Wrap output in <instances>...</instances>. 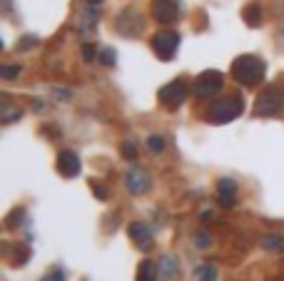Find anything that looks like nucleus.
<instances>
[{
    "instance_id": "obj_1",
    "label": "nucleus",
    "mask_w": 284,
    "mask_h": 281,
    "mask_svg": "<svg viewBox=\"0 0 284 281\" xmlns=\"http://www.w3.org/2000/svg\"><path fill=\"white\" fill-rule=\"evenodd\" d=\"M232 77L244 85V87H252L257 85L262 77H264V60H259L257 55H242L232 63Z\"/></svg>"
},
{
    "instance_id": "obj_2",
    "label": "nucleus",
    "mask_w": 284,
    "mask_h": 281,
    "mask_svg": "<svg viewBox=\"0 0 284 281\" xmlns=\"http://www.w3.org/2000/svg\"><path fill=\"white\" fill-rule=\"evenodd\" d=\"M242 110H244V102H242V97L239 95H229V97H224V100H219V102H212L210 107H207V122H212V125H227V122H232L234 117H239L242 115Z\"/></svg>"
},
{
    "instance_id": "obj_3",
    "label": "nucleus",
    "mask_w": 284,
    "mask_h": 281,
    "mask_svg": "<svg viewBox=\"0 0 284 281\" xmlns=\"http://www.w3.org/2000/svg\"><path fill=\"white\" fill-rule=\"evenodd\" d=\"M284 110V92L279 87H267L257 102H254V115L257 117H277Z\"/></svg>"
},
{
    "instance_id": "obj_4",
    "label": "nucleus",
    "mask_w": 284,
    "mask_h": 281,
    "mask_svg": "<svg viewBox=\"0 0 284 281\" xmlns=\"http://www.w3.org/2000/svg\"><path fill=\"white\" fill-rule=\"evenodd\" d=\"M177 48H180V35L172 33V30H162L152 38V50L157 53L160 60H172Z\"/></svg>"
},
{
    "instance_id": "obj_5",
    "label": "nucleus",
    "mask_w": 284,
    "mask_h": 281,
    "mask_svg": "<svg viewBox=\"0 0 284 281\" xmlns=\"http://www.w3.org/2000/svg\"><path fill=\"white\" fill-rule=\"evenodd\" d=\"M187 85L182 82V80H175V82H170V85H165L162 90H160V102L167 107V110H177L185 100H187Z\"/></svg>"
},
{
    "instance_id": "obj_6",
    "label": "nucleus",
    "mask_w": 284,
    "mask_h": 281,
    "mask_svg": "<svg viewBox=\"0 0 284 281\" xmlns=\"http://www.w3.org/2000/svg\"><path fill=\"white\" fill-rule=\"evenodd\" d=\"M222 90V72L217 70H207L202 72L195 82V95L197 97H212Z\"/></svg>"
},
{
    "instance_id": "obj_7",
    "label": "nucleus",
    "mask_w": 284,
    "mask_h": 281,
    "mask_svg": "<svg viewBox=\"0 0 284 281\" xmlns=\"http://www.w3.org/2000/svg\"><path fill=\"white\" fill-rule=\"evenodd\" d=\"M125 182H127V189H130L135 197L147 194V192H150V187H152V182H150V174H147V172H142V169H130Z\"/></svg>"
},
{
    "instance_id": "obj_8",
    "label": "nucleus",
    "mask_w": 284,
    "mask_h": 281,
    "mask_svg": "<svg viewBox=\"0 0 284 281\" xmlns=\"http://www.w3.org/2000/svg\"><path fill=\"white\" fill-rule=\"evenodd\" d=\"M217 202L224 209H232L237 204V184L232 179H219V184H217Z\"/></svg>"
},
{
    "instance_id": "obj_9",
    "label": "nucleus",
    "mask_w": 284,
    "mask_h": 281,
    "mask_svg": "<svg viewBox=\"0 0 284 281\" xmlns=\"http://www.w3.org/2000/svg\"><path fill=\"white\" fill-rule=\"evenodd\" d=\"M127 231H130V239L140 246L142 251H150V249H152V244H155V241H152V234H150V229H147L142 221H132Z\"/></svg>"
},
{
    "instance_id": "obj_10",
    "label": "nucleus",
    "mask_w": 284,
    "mask_h": 281,
    "mask_svg": "<svg viewBox=\"0 0 284 281\" xmlns=\"http://www.w3.org/2000/svg\"><path fill=\"white\" fill-rule=\"evenodd\" d=\"M58 169H60V174H65V177H77L80 174V157L75 154V152H60V157H58Z\"/></svg>"
},
{
    "instance_id": "obj_11",
    "label": "nucleus",
    "mask_w": 284,
    "mask_h": 281,
    "mask_svg": "<svg viewBox=\"0 0 284 281\" xmlns=\"http://www.w3.org/2000/svg\"><path fill=\"white\" fill-rule=\"evenodd\" d=\"M152 15H155L160 23H172V20L177 18V3H175V0H155Z\"/></svg>"
},
{
    "instance_id": "obj_12",
    "label": "nucleus",
    "mask_w": 284,
    "mask_h": 281,
    "mask_svg": "<svg viewBox=\"0 0 284 281\" xmlns=\"http://www.w3.org/2000/svg\"><path fill=\"white\" fill-rule=\"evenodd\" d=\"M160 274V266L150 259H145L140 266H137V281H155Z\"/></svg>"
},
{
    "instance_id": "obj_13",
    "label": "nucleus",
    "mask_w": 284,
    "mask_h": 281,
    "mask_svg": "<svg viewBox=\"0 0 284 281\" xmlns=\"http://www.w3.org/2000/svg\"><path fill=\"white\" fill-rule=\"evenodd\" d=\"M262 246H264L267 251L277 254V251L284 249V236H279V234H267V236L262 239Z\"/></svg>"
},
{
    "instance_id": "obj_14",
    "label": "nucleus",
    "mask_w": 284,
    "mask_h": 281,
    "mask_svg": "<svg viewBox=\"0 0 284 281\" xmlns=\"http://www.w3.org/2000/svg\"><path fill=\"white\" fill-rule=\"evenodd\" d=\"M244 20H247V25H252V28L262 23V10H259L257 3H252V5L244 8Z\"/></svg>"
},
{
    "instance_id": "obj_15",
    "label": "nucleus",
    "mask_w": 284,
    "mask_h": 281,
    "mask_svg": "<svg viewBox=\"0 0 284 281\" xmlns=\"http://www.w3.org/2000/svg\"><path fill=\"white\" fill-rule=\"evenodd\" d=\"M177 269H180V264H177L172 256H165V259L160 261V271H162L167 279H172V276L177 274Z\"/></svg>"
},
{
    "instance_id": "obj_16",
    "label": "nucleus",
    "mask_w": 284,
    "mask_h": 281,
    "mask_svg": "<svg viewBox=\"0 0 284 281\" xmlns=\"http://www.w3.org/2000/svg\"><path fill=\"white\" fill-rule=\"evenodd\" d=\"M195 281H217V266L212 264H205L197 269V279Z\"/></svg>"
},
{
    "instance_id": "obj_17",
    "label": "nucleus",
    "mask_w": 284,
    "mask_h": 281,
    "mask_svg": "<svg viewBox=\"0 0 284 281\" xmlns=\"http://www.w3.org/2000/svg\"><path fill=\"white\" fill-rule=\"evenodd\" d=\"M165 137L162 135H152L150 140H147V147H150V152H155V154H160V152H165Z\"/></svg>"
},
{
    "instance_id": "obj_18",
    "label": "nucleus",
    "mask_w": 284,
    "mask_h": 281,
    "mask_svg": "<svg viewBox=\"0 0 284 281\" xmlns=\"http://www.w3.org/2000/svg\"><path fill=\"white\" fill-rule=\"evenodd\" d=\"M195 244H197V246H202V249H207V246L212 244V239L202 231V234H197V236H195Z\"/></svg>"
},
{
    "instance_id": "obj_19",
    "label": "nucleus",
    "mask_w": 284,
    "mask_h": 281,
    "mask_svg": "<svg viewBox=\"0 0 284 281\" xmlns=\"http://www.w3.org/2000/svg\"><path fill=\"white\" fill-rule=\"evenodd\" d=\"M100 60H102L105 65H115V53H112V50H102V53H100Z\"/></svg>"
},
{
    "instance_id": "obj_20",
    "label": "nucleus",
    "mask_w": 284,
    "mask_h": 281,
    "mask_svg": "<svg viewBox=\"0 0 284 281\" xmlns=\"http://www.w3.org/2000/svg\"><path fill=\"white\" fill-rule=\"evenodd\" d=\"M0 75L10 80V77H15V75H20V68H18V65H15V68H3V70H0Z\"/></svg>"
},
{
    "instance_id": "obj_21",
    "label": "nucleus",
    "mask_w": 284,
    "mask_h": 281,
    "mask_svg": "<svg viewBox=\"0 0 284 281\" xmlns=\"http://www.w3.org/2000/svg\"><path fill=\"white\" fill-rule=\"evenodd\" d=\"M122 152H125V157H127V159H135V144H130V142H127V144L122 147Z\"/></svg>"
},
{
    "instance_id": "obj_22",
    "label": "nucleus",
    "mask_w": 284,
    "mask_h": 281,
    "mask_svg": "<svg viewBox=\"0 0 284 281\" xmlns=\"http://www.w3.org/2000/svg\"><path fill=\"white\" fill-rule=\"evenodd\" d=\"M82 53H85V60H87V63H90V60H95V48L85 45V50H82Z\"/></svg>"
},
{
    "instance_id": "obj_23",
    "label": "nucleus",
    "mask_w": 284,
    "mask_h": 281,
    "mask_svg": "<svg viewBox=\"0 0 284 281\" xmlns=\"http://www.w3.org/2000/svg\"><path fill=\"white\" fill-rule=\"evenodd\" d=\"M95 192H97L100 199H107V189H105V187H95Z\"/></svg>"
},
{
    "instance_id": "obj_24",
    "label": "nucleus",
    "mask_w": 284,
    "mask_h": 281,
    "mask_svg": "<svg viewBox=\"0 0 284 281\" xmlns=\"http://www.w3.org/2000/svg\"><path fill=\"white\" fill-rule=\"evenodd\" d=\"M87 3H90L92 8H95V5H102V0H87Z\"/></svg>"
}]
</instances>
